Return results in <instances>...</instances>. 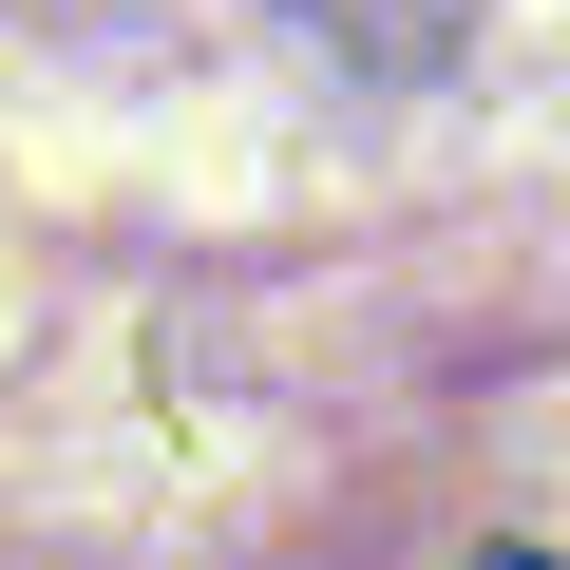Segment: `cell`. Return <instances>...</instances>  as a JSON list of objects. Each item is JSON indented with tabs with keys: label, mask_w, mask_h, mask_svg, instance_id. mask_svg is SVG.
Returning <instances> with one entry per match:
<instances>
[]
</instances>
